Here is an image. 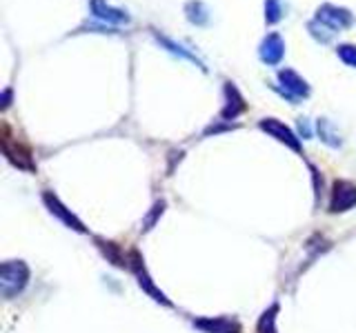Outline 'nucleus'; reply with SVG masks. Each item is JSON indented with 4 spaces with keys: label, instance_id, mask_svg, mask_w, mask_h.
Segmentation results:
<instances>
[{
    "label": "nucleus",
    "instance_id": "7",
    "mask_svg": "<svg viewBox=\"0 0 356 333\" xmlns=\"http://www.w3.org/2000/svg\"><path fill=\"white\" fill-rule=\"evenodd\" d=\"M356 207V185L352 180H334L330 189V214H345Z\"/></svg>",
    "mask_w": 356,
    "mask_h": 333
},
{
    "label": "nucleus",
    "instance_id": "3",
    "mask_svg": "<svg viewBox=\"0 0 356 333\" xmlns=\"http://www.w3.org/2000/svg\"><path fill=\"white\" fill-rule=\"evenodd\" d=\"M276 78H279V85H274V89L283 98H288L292 105H299L301 98H310L312 87L299 72L285 67V69H279V76H276Z\"/></svg>",
    "mask_w": 356,
    "mask_h": 333
},
{
    "label": "nucleus",
    "instance_id": "13",
    "mask_svg": "<svg viewBox=\"0 0 356 333\" xmlns=\"http://www.w3.org/2000/svg\"><path fill=\"white\" fill-rule=\"evenodd\" d=\"M194 327L203 333H243L241 322L227 316H214V318H196Z\"/></svg>",
    "mask_w": 356,
    "mask_h": 333
},
{
    "label": "nucleus",
    "instance_id": "9",
    "mask_svg": "<svg viewBox=\"0 0 356 333\" xmlns=\"http://www.w3.org/2000/svg\"><path fill=\"white\" fill-rule=\"evenodd\" d=\"M89 12L98 20V23H105L110 27H123L132 23V16L121 7L110 5L107 0H89Z\"/></svg>",
    "mask_w": 356,
    "mask_h": 333
},
{
    "label": "nucleus",
    "instance_id": "2",
    "mask_svg": "<svg viewBox=\"0 0 356 333\" xmlns=\"http://www.w3.org/2000/svg\"><path fill=\"white\" fill-rule=\"evenodd\" d=\"M0 149H3L5 158L16 169L27 171V174H34V171H36L32 149H29V145H25L21 138H14L7 125L3 127V134H0Z\"/></svg>",
    "mask_w": 356,
    "mask_h": 333
},
{
    "label": "nucleus",
    "instance_id": "17",
    "mask_svg": "<svg viewBox=\"0 0 356 333\" xmlns=\"http://www.w3.org/2000/svg\"><path fill=\"white\" fill-rule=\"evenodd\" d=\"M276 316H279V302H274L270 309L263 311L259 325H256V331L259 333H279L276 331Z\"/></svg>",
    "mask_w": 356,
    "mask_h": 333
},
{
    "label": "nucleus",
    "instance_id": "21",
    "mask_svg": "<svg viewBox=\"0 0 356 333\" xmlns=\"http://www.w3.org/2000/svg\"><path fill=\"white\" fill-rule=\"evenodd\" d=\"M163 211H165V200H158V203H154V207L150 209V214L145 216V220H143V231H150V229H154V225L158 222V218L163 216Z\"/></svg>",
    "mask_w": 356,
    "mask_h": 333
},
{
    "label": "nucleus",
    "instance_id": "8",
    "mask_svg": "<svg viewBox=\"0 0 356 333\" xmlns=\"http://www.w3.org/2000/svg\"><path fill=\"white\" fill-rule=\"evenodd\" d=\"M43 203H45V207L49 209V214L56 216L58 220L63 222L65 227L78 231V234H87V227L83 225V220L78 218L72 209H67V207L61 203V198H58V196L54 194V191H43Z\"/></svg>",
    "mask_w": 356,
    "mask_h": 333
},
{
    "label": "nucleus",
    "instance_id": "6",
    "mask_svg": "<svg viewBox=\"0 0 356 333\" xmlns=\"http://www.w3.org/2000/svg\"><path fill=\"white\" fill-rule=\"evenodd\" d=\"M259 129L265 131L267 136L279 140L281 145L290 147L292 151H296V154H301L303 151V145H301V136L294 134V129H290L285 123H281L279 118H263L259 120Z\"/></svg>",
    "mask_w": 356,
    "mask_h": 333
},
{
    "label": "nucleus",
    "instance_id": "1",
    "mask_svg": "<svg viewBox=\"0 0 356 333\" xmlns=\"http://www.w3.org/2000/svg\"><path fill=\"white\" fill-rule=\"evenodd\" d=\"M32 271H29L25 260H7L0 265V294L3 298L12 300L21 296L29 285Z\"/></svg>",
    "mask_w": 356,
    "mask_h": 333
},
{
    "label": "nucleus",
    "instance_id": "11",
    "mask_svg": "<svg viewBox=\"0 0 356 333\" xmlns=\"http://www.w3.org/2000/svg\"><path fill=\"white\" fill-rule=\"evenodd\" d=\"M223 96H225V105L221 109V120H223V123L236 120L241 114H245V111H247V105H245V98L241 94V89L236 87L234 83H225Z\"/></svg>",
    "mask_w": 356,
    "mask_h": 333
},
{
    "label": "nucleus",
    "instance_id": "14",
    "mask_svg": "<svg viewBox=\"0 0 356 333\" xmlns=\"http://www.w3.org/2000/svg\"><path fill=\"white\" fill-rule=\"evenodd\" d=\"M96 247L101 249V254L107 258V262H112L114 267L118 269H130V254H125V251L116 245L114 240H105V238H96Z\"/></svg>",
    "mask_w": 356,
    "mask_h": 333
},
{
    "label": "nucleus",
    "instance_id": "19",
    "mask_svg": "<svg viewBox=\"0 0 356 333\" xmlns=\"http://www.w3.org/2000/svg\"><path fill=\"white\" fill-rule=\"evenodd\" d=\"M283 0H265V23L276 25L283 20Z\"/></svg>",
    "mask_w": 356,
    "mask_h": 333
},
{
    "label": "nucleus",
    "instance_id": "4",
    "mask_svg": "<svg viewBox=\"0 0 356 333\" xmlns=\"http://www.w3.org/2000/svg\"><path fill=\"white\" fill-rule=\"evenodd\" d=\"M130 269H132V274H134V278H136V282H138V287H141L147 296H150L154 302H158V305H163V307H172V300L167 298V296L163 294V291L156 287L154 278L150 276V271H147V267H145L143 256L138 254L136 249H132V251H130Z\"/></svg>",
    "mask_w": 356,
    "mask_h": 333
},
{
    "label": "nucleus",
    "instance_id": "23",
    "mask_svg": "<svg viewBox=\"0 0 356 333\" xmlns=\"http://www.w3.org/2000/svg\"><path fill=\"white\" fill-rule=\"evenodd\" d=\"M9 105H12V89H5V92H3V98H0V107H3V109H7Z\"/></svg>",
    "mask_w": 356,
    "mask_h": 333
},
{
    "label": "nucleus",
    "instance_id": "5",
    "mask_svg": "<svg viewBox=\"0 0 356 333\" xmlns=\"http://www.w3.org/2000/svg\"><path fill=\"white\" fill-rule=\"evenodd\" d=\"M314 20H319L323 27H328L334 34H341V32H345V29L354 27V23H356L354 14L348 7H339V5H332V3H325L316 9Z\"/></svg>",
    "mask_w": 356,
    "mask_h": 333
},
{
    "label": "nucleus",
    "instance_id": "22",
    "mask_svg": "<svg viewBox=\"0 0 356 333\" xmlns=\"http://www.w3.org/2000/svg\"><path fill=\"white\" fill-rule=\"evenodd\" d=\"M299 134L301 138H312V127L308 123V118H299Z\"/></svg>",
    "mask_w": 356,
    "mask_h": 333
},
{
    "label": "nucleus",
    "instance_id": "10",
    "mask_svg": "<svg viewBox=\"0 0 356 333\" xmlns=\"http://www.w3.org/2000/svg\"><path fill=\"white\" fill-rule=\"evenodd\" d=\"M259 58L267 67H276L285 58V40L279 32H270L259 45Z\"/></svg>",
    "mask_w": 356,
    "mask_h": 333
},
{
    "label": "nucleus",
    "instance_id": "18",
    "mask_svg": "<svg viewBox=\"0 0 356 333\" xmlns=\"http://www.w3.org/2000/svg\"><path fill=\"white\" fill-rule=\"evenodd\" d=\"M308 32H310V36L316 40V43H321V45H330L332 38L336 36L334 32H330L328 27H323L319 20H314V18L308 23Z\"/></svg>",
    "mask_w": 356,
    "mask_h": 333
},
{
    "label": "nucleus",
    "instance_id": "16",
    "mask_svg": "<svg viewBox=\"0 0 356 333\" xmlns=\"http://www.w3.org/2000/svg\"><path fill=\"white\" fill-rule=\"evenodd\" d=\"M316 131H319V138H321L328 147H332V149L343 147V136H341V131L336 129V125L332 123L330 118H319V120H316Z\"/></svg>",
    "mask_w": 356,
    "mask_h": 333
},
{
    "label": "nucleus",
    "instance_id": "12",
    "mask_svg": "<svg viewBox=\"0 0 356 333\" xmlns=\"http://www.w3.org/2000/svg\"><path fill=\"white\" fill-rule=\"evenodd\" d=\"M152 36L156 38V43L161 45V47L165 49V52H170L172 56L181 58V60H187V63H192V65H196V67L201 69V72H207L205 63H203V60L192 52V49H187L185 45L176 43V40H174V38H170V36H165V34H161V32H156V29H152Z\"/></svg>",
    "mask_w": 356,
    "mask_h": 333
},
{
    "label": "nucleus",
    "instance_id": "20",
    "mask_svg": "<svg viewBox=\"0 0 356 333\" xmlns=\"http://www.w3.org/2000/svg\"><path fill=\"white\" fill-rule=\"evenodd\" d=\"M336 56H339L348 67L356 69V45H352V43L339 45V47H336Z\"/></svg>",
    "mask_w": 356,
    "mask_h": 333
},
{
    "label": "nucleus",
    "instance_id": "15",
    "mask_svg": "<svg viewBox=\"0 0 356 333\" xmlns=\"http://www.w3.org/2000/svg\"><path fill=\"white\" fill-rule=\"evenodd\" d=\"M183 12H185L187 23L194 25V27H207V25H210L212 14H210V7H207L203 0H187Z\"/></svg>",
    "mask_w": 356,
    "mask_h": 333
}]
</instances>
